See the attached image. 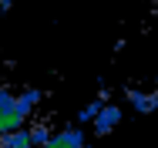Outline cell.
Returning <instances> with one entry per match:
<instances>
[{
    "mask_svg": "<svg viewBox=\"0 0 158 148\" xmlns=\"http://www.w3.org/2000/svg\"><path fill=\"white\" fill-rule=\"evenodd\" d=\"M121 121V108L118 104H101V111L94 115V131L98 135H108V131H114V125Z\"/></svg>",
    "mask_w": 158,
    "mask_h": 148,
    "instance_id": "1",
    "label": "cell"
},
{
    "mask_svg": "<svg viewBox=\"0 0 158 148\" xmlns=\"http://www.w3.org/2000/svg\"><path fill=\"white\" fill-rule=\"evenodd\" d=\"M128 104L138 111V115H152V111H158V94H152V91H125Z\"/></svg>",
    "mask_w": 158,
    "mask_h": 148,
    "instance_id": "3",
    "label": "cell"
},
{
    "mask_svg": "<svg viewBox=\"0 0 158 148\" xmlns=\"http://www.w3.org/2000/svg\"><path fill=\"white\" fill-rule=\"evenodd\" d=\"M27 131H31V142H34V145H44V142L51 138V131H47V125H40V121H37V125H31Z\"/></svg>",
    "mask_w": 158,
    "mask_h": 148,
    "instance_id": "5",
    "label": "cell"
},
{
    "mask_svg": "<svg viewBox=\"0 0 158 148\" xmlns=\"http://www.w3.org/2000/svg\"><path fill=\"white\" fill-rule=\"evenodd\" d=\"M101 104H104V98H94L91 104H84V108H81V115H77V118H81V121H94V115L101 111Z\"/></svg>",
    "mask_w": 158,
    "mask_h": 148,
    "instance_id": "6",
    "label": "cell"
},
{
    "mask_svg": "<svg viewBox=\"0 0 158 148\" xmlns=\"http://www.w3.org/2000/svg\"><path fill=\"white\" fill-rule=\"evenodd\" d=\"M10 3H14V0H0V10H7V7H10Z\"/></svg>",
    "mask_w": 158,
    "mask_h": 148,
    "instance_id": "7",
    "label": "cell"
},
{
    "mask_svg": "<svg viewBox=\"0 0 158 148\" xmlns=\"http://www.w3.org/2000/svg\"><path fill=\"white\" fill-rule=\"evenodd\" d=\"M31 131L27 128H14V131H3L0 135V148H31Z\"/></svg>",
    "mask_w": 158,
    "mask_h": 148,
    "instance_id": "4",
    "label": "cell"
},
{
    "mask_svg": "<svg viewBox=\"0 0 158 148\" xmlns=\"http://www.w3.org/2000/svg\"><path fill=\"white\" fill-rule=\"evenodd\" d=\"M44 148H84V135H81V128H64L57 135H51Z\"/></svg>",
    "mask_w": 158,
    "mask_h": 148,
    "instance_id": "2",
    "label": "cell"
}]
</instances>
